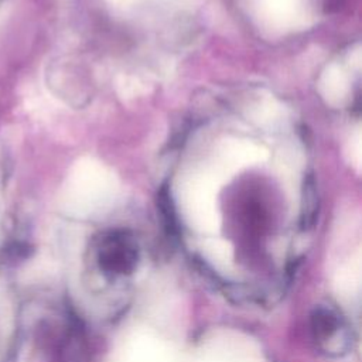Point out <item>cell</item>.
<instances>
[{
    "label": "cell",
    "instance_id": "3",
    "mask_svg": "<svg viewBox=\"0 0 362 362\" xmlns=\"http://www.w3.org/2000/svg\"><path fill=\"white\" fill-rule=\"evenodd\" d=\"M310 334L315 348L327 356H344L352 348L351 327L334 305L318 304L314 307L310 314Z\"/></svg>",
    "mask_w": 362,
    "mask_h": 362
},
{
    "label": "cell",
    "instance_id": "4",
    "mask_svg": "<svg viewBox=\"0 0 362 362\" xmlns=\"http://www.w3.org/2000/svg\"><path fill=\"white\" fill-rule=\"evenodd\" d=\"M318 189L314 175L310 173L304 177L301 187V211L300 226L301 229H310L315 223L318 214Z\"/></svg>",
    "mask_w": 362,
    "mask_h": 362
},
{
    "label": "cell",
    "instance_id": "2",
    "mask_svg": "<svg viewBox=\"0 0 362 362\" xmlns=\"http://www.w3.org/2000/svg\"><path fill=\"white\" fill-rule=\"evenodd\" d=\"M90 256L106 279L132 274L140 260V247L134 235L124 229L102 232L92 243Z\"/></svg>",
    "mask_w": 362,
    "mask_h": 362
},
{
    "label": "cell",
    "instance_id": "1",
    "mask_svg": "<svg viewBox=\"0 0 362 362\" xmlns=\"http://www.w3.org/2000/svg\"><path fill=\"white\" fill-rule=\"evenodd\" d=\"M34 322V346L47 362H88L86 344L78 322L68 314L52 311Z\"/></svg>",
    "mask_w": 362,
    "mask_h": 362
}]
</instances>
